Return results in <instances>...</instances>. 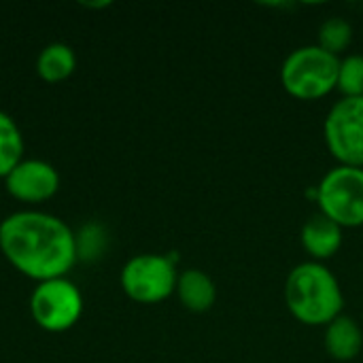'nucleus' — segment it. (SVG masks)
<instances>
[{
    "mask_svg": "<svg viewBox=\"0 0 363 363\" xmlns=\"http://www.w3.org/2000/svg\"><path fill=\"white\" fill-rule=\"evenodd\" d=\"M0 251L23 277L43 283L66 277L77 264L72 228L45 211H17L0 221Z\"/></svg>",
    "mask_w": 363,
    "mask_h": 363,
    "instance_id": "1",
    "label": "nucleus"
},
{
    "mask_svg": "<svg viewBox=\"0 0 363 363\" xmlns=\"http://www.w3.org/2000/svg\"><path fill=\"white\" fill-rule=\"evenodd\" d=\"M285 304L302 325L328 328L342 315L345 291L325 264L308 259L289 270L285 279Z\"/></svg>",
    "mask_w": 363,
    "mask_h": 363,
    "instance_id": "2",
    "label": "nucleus"
},
{
    "mask_svg": "<svg viewBox=\"0 0 363 363\" xmlns=\"http://www.w3.org/2000/svg\"><path fill=\"white\" fill-rule=\"evenodd\" d=\"M340 57L323 51L319 45L294 49L281 64L283 89L302 102H313L336 91Z\"/></svg>",
    "mask_w": 363,
    "mask_h": 363,
    "instance_id": "3",
    "label": "nucleus"
},
{
    "mask_svg": "<svg viewBox=\"0 0 363 363\" xmlns=\"http://www.w3.org/2000/svg\"><path fill=\"white\" fill-rule=\"evenodd\" d=\"M177 253H140L130 257L119 274L123 294L138 304H160L177 289Z\"/></svg>",
    "mask_w": 363,
    "mask_h": 363,
    "instance_id": "4",
    "label": "nucleus"
},
{
    "mask_svg": "<svg viewBox=\"0 0 363 363\" xmlns=\"http://www.w3.org/2000/svg\"><path fill=\"white\" fill-rule=\"evenodd\" d=\"M319 213L338 223L342 230L363 225V168H330L317 185Z\"/></svg>",
    "mask_w": 363,
    "mask_h": 363,
    "instance_id": "5",
    "label": "nucleus"
},
{
    "mask_svg": "<svg viewBox=\"0 0 363 363\" xmlns=\"http://www.w3.org/2000/svg\"><path fill=\"white\" fill-rule=\"evenodd\" d=\"M30 315L49 334L68 332L83 315V294L68 277L36 283L30 294Z\"/></svg>",
    "mask_w": 363,
    "mask_h": 363,
    "instance_id": "6",
    "label": "nucleus"
},
{
    "mask_svg": "<svg viewBox=\"0 0 363 363\" xmlns=\"http://www.w3.org/2000/svg\"><path fill=\"white\" fill-rule=\"evenodd\" d=\"M323 140L340 166L363 168V98H340L323 121Z\"/></svg>",
    "mask_w": 363,
    "mask_h": 363,
    "instance_id": "7",
    "label": "nucleus"
},
{
    "mask_svg": "<svg viewBox=\"0 0 363 363\" xmlns=\"http://www.w3.org/2000/svg\"><path fill=\"white\" fill-rule=\"evenodd\" d=\"M2 185L11 198L23 204H43L60 189V172L53 164L38 157H23L4 179Z\"/></svg>",
    "mask_w": 363,
    "mask_h": 363,
    "instance_id": "8",
    "label": "nucleus"
},
{
    "mask_svg": "<svg viewBox=\"0 0 363 363\" xmlns=\"http://www.w3.org/2000/svg\"><path fill=\"white\" fill-rule=\"evenodd\" d=\"M300 242L304 253L311 257V262L325 264L342 249L345 230L332 219H328L325 215L317 213L311 219H306V223L302 225Z\"/></svg>",
    "mask_w": 363,
    "mask_h": 363,
    "instance_id": "9",
    "label": "nucleus"
},
{
    "mask_svg": "<svg viewBox=\"0 0 363 363\" xmlns=\"http://www.w3.org/2000/svg\"><path fill=\"white\" fill-rule=\"evenodd\" d=\"M179 302L189 311V313H208L215 302H217V285L215 281L198 270V268H189L179 272L177 279V289H174Z\"/></svg>",
    "mask_w": 363,
    "mask_h": 363,
    "instance_id": "10",
    "label": "nucleus"
},
{
    "mask_svg": "<svg viewBox=\"0 0 363 363\" xmlns=\"http://www.w3.org/2000/svg\"><path fill=\"white\" fill-rule=\"evenodd\" d=\"M323 345H325V351L332 359L353 362L363 349V332L359 323L349 315L336 317L325 328Z\"/></svg>",
    "mask_w": 363,
    "mask_h": 363,
    "instance_id": "11",
    "label": "nucleus"
},
{
    "mask_svg": "<svg viewBox=\"0 0 363 363\" xmlns=\"http://www.w3.org/2000/svg\"><path fill=\"white\" fill-rule=\"evenodd\" d=\"M77 68L74 49L66 43H49L36 57V74L45 83H62Z\"/></svg>",
    "mask_w": 363,
    "mask_h": 363,
    "instance_id": "12",
    "label": "nucleus"
},
{
    "mask_svg": "<svg viewBox=\"0 0 363 363\" xmlns=\"http://www.w3.org/2000/svg\"><path fill=\"white\" fill-rule=\"evenodd\" d=\"M26 143L17 121L0 111V179H4L21 160H23Z\"/></svg>",
    "mask_w": 363,
    "mask_h": 363,
    "instance_id": "13",
    "label": "nucleus"
},
{
    "mask_svg": "<svg viewBox=\"0 0 363 363\" xmlns=\"http://www.w3.org/2000/svg\"><path fill=\"white\" fill-rule=\"evenodd\" d=\"M351 43H353V26L345 17H330L319 26L317 45L323 51L342 57V53L351 47Z\"/></svg>",
    "mask_w": 363,
    "mask_h": 363,
    "instance_id": "14",
    "label": "nucleus"
},
{
    "mask_svg": "<svg viewBox=\"0 0 363 363\" xmlns=\"http://www.w3.org/2000/svg\"><path fill=\"white\" fill-rule=\"evenodd\" d=\"M336 91L342 98H363V55L351 53L340 57Z\"/></svg>",
    "mask_w": 363,
    "mask_h": 363,
    "instance_id": "15",
    "label": "nucleus"
},
{
    "mask_svg": "<svg viewBox=\"0 0 363 363\" xmlns=\"http://www.w3.org/2000/svg\"><path fill=\"white\" fill-rule=\"evenodd\" d=\"M77 236V255L81 259H87V262H94L98 257H102V253L106 251V232L102 225L98 223H87Z\"/></svg>",
    "mask_w": 363,
    "mask_h": 363,
    "instance_id": "16",
    "label": "nucleus"
},
{
    "mask_svg": "<svg viewBox=\"0 0 363 363\" xmlns=\"http://www.w3.org/2000/svg\"><path fill=\"white\" fill-rule=\"evenodd\" d=\"M113 2L111 0H104V2H81V6H87V9H104V6H111Z\"/></svg>",
    "mask_w": 363,
    "mask_h": 363,
    "instance_id": "17",
    "label": "nucleus"
},
{
    "mask_svg": "<svg viewBox=\"0 0 363 363\" xmlns=\"http://www.w3.org/2000/svg\"><path fill=\"white\" fill-rule=\"evenodd\" d=\"M0 181H2V179H0Z\"/></svg>",
    "mask_w": 363,
    "mask_h": 363,
    "instance_id": "18",
    "label": "nucleus"
}]
</instances>
